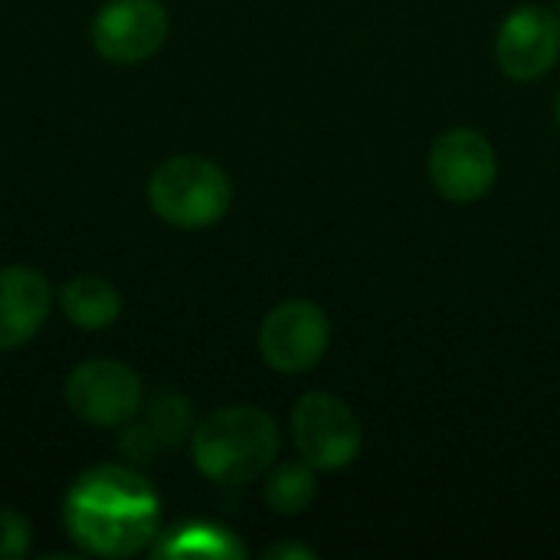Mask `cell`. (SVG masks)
Returning <instances> with one entry per match:
<instances>
[{
    "label": "cell",
    "instance_id": "obj_1",
    "mask_svg": "<svg viewBox=\"0 0 560 560\" xmlns=\"http://www.w3.org/2000/svg\"><path fill=\"white\" fill-rule=\"evenodd\" d=\"M62 525L82 555L135 558L158 538L161 499L131 466H92L69 486Z\"/></svg>",
    "mask_w": 560,
    "mask_h": 560
},
{
    "label": "cell",
    "instance_id": "obj_2",
    "mask_svg": "<svg viewBox=\"0 0 560 560\" xmlns=\"http://www.w3.org/2000/svg\"><path fill=\"white\" fill-rule=\"evenodd\" d=\"M190 456L213 486H249L279 456V423L249 404L220 407L194 427Z\"/></svg>",
    "mask_w": 560,
    "mask_h": 560
},
{
    "label": "cell",
    "instance_id": "obj_3",
    "mask_svg": "<svg viewBox=\"0 0 560 560\" xmlns=\"http://www.w3.org/2000/svg\"><path fill=\"white\" fill-rule=\"evenodd\" d=\"M148 203L174 230H207L226 217L233 203V180L210 158L177 154L154 167L148 180Z\"/></svg>",
    "mask_w": 560,
    "mask_h": 560
},
{
    "label": "cell",
    "instance_id": "obj_4",
    "mask_svg": "<svg viewBox=\"0 0 560 560\" xmlns=\"http://www.w3.org/2000/svg\"><path fill=\"white\" fill-rule=\"evenodd\" d=\"M292 440L299 459L315 472L348 469L364 446V430L358 413L328 390H308L292 410Z\"/></svg>",
    "mask_w": 560,
    "mask_h": 560
},
{
    "label": "cell",
    "instance_id": "obj_5",
    "mask_svg": "<svg viewBox=\"0 0 560 560\" xmlns=\"http://www.w3.org/2000/svg\"><path fill=\"white\" fill-rule=\"evenodd\" d=\"M331 345V322L308 299L279 302L259 325V354L276 374L312 371Z\"/></svg>",
    "mask_w": 560,
    "mask_h": 560
},
{
    "label": "cell",
    "instance_id": "obj_6",
    "mask_svg": "<svg viewBox=\"0 0 560 560\" xmlns=\"http://www.w3.org/2000/svg\"><path fill=\"white\" fill-rule=\"evenodd\" d=\"M433 190L450 203H476L499 180V154L492 141L476 128L443 131L427 158Z\"/></svg>",
    "mask_w": 560,
    "mask_h": 560
},
{
    "label": "cell",
    "instance_id": "obj_7",
    "mask_svg": "<svg viewBox=\"0 0 560 560\" xmlns=\"http://www.w3.org/2000/svg\"><path fill=\"white\" fill-rule=\"evenodd\" d=\"M69 410L98 430H121L144 404L138 374L121 361H82L66 381Z\"/></svg>",
    "mask_w": 560,
    "mask_h": 560
},
{
    "label": "cell",
    "instance_id": "obj_8",
    "mask_svg": "<svg viewBox=\"0 0 560 560\" xmlns=\"http://www.w3.org/2000/svg\"><path fill=\"white\" fill-rule=\"evenodd\" d=\"M167 10L161 0H108L92 20V49L115 66L151 59L167 39Z\"/></svg>",
    "mask_w": 560,
    "mask_h": 560
},
{
    "label": "cell",
    "instance_id": "obj_9",
    "mask_svg": "<svg viewBox=\"0 0 560 560\" xmlns=\"http://www.w3.org/2000/svg\"><path fill=\"white\" fill-rule=\"evenodd\" d=\"M495 59L512 82H538L560 59V20L555 10L525 3L512 10L495 36Z\"/></svg>",
    "mask_w": 560,
    "mask_h": 560
},
{
    "label": "cell",
    "instance_id": "obj_10",
    "mask_svg": "<svg viewBox=\"0 0 560 560\" xmlns=\"http://www.w3.org/2000/svg\"><path fill=\"white\" fill-rule=\"evenodd\" d=\"M194 433L190 404L180 394H158L121 427L118 450L131 466H148L161 453L177 450Z\"/></svg>",
    "mask_w": 560,
    "mask_h": 560
},
{
    "label": "cell",
    "instance_id": "obj_11",
    "mask_svg": "<svg viewBox=\"0 0 560 560\" xmlns=\"http://www.w3.org/2000/svg\"><path fill=\"white\" fill-rule=\"evenodd\" d=\"M52 285L39 269L3 266L0 269V351L23 348L49 318Z\"/></svg>",
    "mask_w": 560,
    "mask_h": 560
},
{
    "label": "cell",
    "instance_id": "obj_12",
    "mask_svg": "<svg viewBox=\"0 0 560 560\" xmlns=\"http://www.w3.org/2000/svg\"><path fill=\"white\" fill-rule=\"evenodd\" d=\"M62 315L82 328V331H102L108 325H115V318L121 315V295L112 282L98 279V276H75L62 285L59 295Z\"/></svg>",
    "mask_w": 560,
    "mask_h": 560
},
{
    "label": "cell",
    "instance_id": "obj_13",
    "mask_svg": "<svg viewBox=\"0 0 560 560\" xmlns=\"http://www.w3.org/2000/svg\"><path fill=\"white\" fill-rule=\"evenodd\" d=\"M315 499H318V479H315V469L305 459L282 463L266 476L262 502L276 515H285V518L302 515V512H308L315 505Z\"/></svg>",
    "mask_w": 560,
    "mask_h": 560
},
{
    "label": "cell",
    "instance_id": "obj_14",
    "mask_svg": "<svg viewBox=\"0 0 560 560\" xmlns=\"http://www.w3.org/2000/svg\"><path fill=\"white\" fill-rule=\"evenodd\" d=\"M154 558H243L236 538L213 525H184L151 545Z\"/></svg>",
    "mask_w": 560,
    "mask_h": 560
},
{
    "label": "cell",
    "instance_id": "obj_15",
    "mask_svg": "<svg viewBox=\"0 0 560 560\" xmlns=\"http://www.w3.org/2000/svg\"><path fill=\"white\" fill-rule=\"evenodd\" d=\"M30 522L13 509H0V560H23L30 555Z\"/></svg>",
    "mask_w": 560,
    "mask_h": 560
},
{
    "label": "cell",
    "instance_id": "obj_16",
    "mask_svg": "<svg viewBox=\"0 0 560 560\" xmlns=\"http://www.w3.org/2000/svg\"><path fill=\"white\" fill-rule=\"evenodd\" d=\"M262 558L266 560H315V551L312 548H302V545H295V541H282V545H272V548H266L262 551Z\"/></svg>",
    "mask_w": 560,
    "mask_h": 560
},
{
    "label": "cell",
    "instance_id": "obj_17",
    "mask_svg": "<svg viewBox=\"0 0 560 560\" xmlns=\"http://www.w3.org/2000/svg\"><path fill=\"white\" fill-rule=\"evenodd\" d=\"M555 121H558V131H560V92H558V98H555Z\"/></svg>",
    "mask_w": 560,
    "mask_h": 560
}]
</instances>
